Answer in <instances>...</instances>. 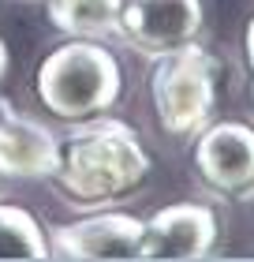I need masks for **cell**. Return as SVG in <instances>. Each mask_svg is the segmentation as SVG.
Here are the masks:
<instances>
[{
	"label": "cell",
	"instance_id": "obj_1",
	"mask_svg": "<svg viewBox=\"0 0 254 262\" xmlns=\"http://www.w3.org/2000/svg\"><path fill=\"white\" fill-rule=\"evenodd\" d=\"M150 176V154L135 127L124 120H86L67 142H60L56 187L71 206L98 210L135 195Z\"/></svg>",
	"mask_w": 254,
	"mask_h": 262
},
{
	"label": "cell",
	"instance_id": "obj_2",
	"mask_svg": "<svg viewBox=\"0 0 254 262\" xmlns=\"http://www.w3.org/2000/svg\"><path fill=\"white\" fill-rule=\"evenodd\" d=\"M38 98L56 120L86 124L116 105L124 90V75L112 49L94 38H71L41 60L38 68Z\"/></svg>",
	"mask_w": 254,
	"mask_h": 262
},
{
	"label": "cell",
	"instance_id": "obj_3",
	"mask_svg": "<svg viewBox=\"0 0 254 262\" xmlns=\"http://www.w3.org/2000/svg\"><path fill=\"white\" fill-rule=\"evenodd\" d=\"M217 71H221L217 60L198 41L157 56L150 98H153L157 124L172 139H195L210 124L217 105Z\"/></svg>",
	"mask_w": 254,
	"mask_h": 262
},
{
	"label": "cell",
	"instance_id": "obj_4",
	"mask_svg": "<svg viewBox=\"0 0 254 262\" xmlns=\"http://www.w3.org/2000/svg\"><path fill=\"white\" fill-rule=\"evenodd\" d=\"M195 172L221 199H254V127L217 120L195 135Z\"/></svg>",
	"mask_w": 254,
	"mask_h": 262
},
{
	"label": "cell",
	"instance_id": "obj_5",
	"mask_svg": "<svg viewBox=\"0 0 254 262\" xmlns=\"http://www.w3.org/2000/svg\"><path fill=\"white\" fill-rule=\"evenodd\" d=\"M202 19V0H124L116 38L127 41L138 56L157 60L198 41Z\"/></svg>",
	"mask_w": 254,
	"mask_h": 262
},
{
	"label": "cell",
	"instance_id": "obj_6",
	"mask_svg": "<svg viewBox=\"0 0 254 262\" xmlns=\"http://www.w3.org/2000/svg\"><path fill=\"white\" fill-rule=\"evenodd\" d=\"M221 225L202 202L161 206L142 225V258H205L217 247Z\"/></svg>",
	"mask_w": 254,
	"mask_h": 262
},
{
	"label": "cell",
	"instance_id": "obj_7",
	"mask_svg": "<svg viewBox=\"0 0 254 262\" xmlns=\"http://www.w3.org/2000/svg\"><path fill=\"white\" fill-rule=\"evenodd\" d=\"M60 169V139L34 116L0 98V176L11 180H53Z\"/></svg>",
	"mask_w": 254,
	"mask_h": 262
},
{
	"label": "cell",
	"instance_id": "obj_8",
	"mask_svg": "<svg viewBox=\"0 0 254 262\" xmlns=\"http://www.w3.org/2000/svg\"><path fill=\"white\" fill-rule=\"evenodd\" d=\"M142 225L131 213H98L60 225L49 236V255L60 258H142Z\"/></svg>",
	"mask_w": 254,
	"mask_h": 262
},
{
	"label": "cell",
	"instance_id": "obj_9",
	"mask_svg": "<svg viewBox=\"0 0 254 262\" xmlns=\"http://www.w3.org/2000/svg\"><path fill=\"white\" fill-rule=\"evenodd\" d=\"M45 15L64 38H116L124 0H45Z\"/></svg>",
	"mask_w": 254,
	"mask_h": 262
},
{
	"label": "cell",
	"instance_id": "obj_10",
	"mask_svg": "<svg viewBox=\"0 0 254 262\" xmlns=\"http://www.w3.org/2000/svg\"><path fill=\"white\" fill-rule=\"evenodd\" d=\"M0 258H49V236L22 206H0Z\"/></svg>",
	"mask_w": 254,
	"mask_h": 262
},
{
	"label": "cell",
	"instance_id": "obj_11",
	"mask_svg": "<svg viewBox=\"0 0 254 262\" xmlns=\"http://www.w3.org/2000/svg\"><path fill=\"white\" fill-rule=\"evenodd\" d=\"M243 45H247V64H250V71H254V19L247 23V38H243ZM250 94H254V82H250Z\"/></svg>",
	"mask_w": 254,
	"mask_h": 262
},
{
	"label": "cell",
	"instance_id": "obj_12",
	"mask_svg": "<svg viewBox=\"0 0 254 262\" xmlns=\"http://www.w3.org/2000/svg\"><path fill=\"white\" fill-rule=\"evenodd\" d=\"M8 71V49H4V41H0V75Z\"/></svg>",
	"mask_w": 254,
	"mask_h": 262
},
{
	"label": "cell",
	"instance_id": "obj_13",
	"mask_svg": "<svg viewBox=\"0 0 254 262\" xmlns=\"http://www.w3.org/2000/svg\"><path fill=\"white\" fill-rule=\"evenodd\" d=\"M0 180H4V176H0Z\"/></svg>",
	"mask_w": 254,
	"mask_h": 262
}]
</instances>
